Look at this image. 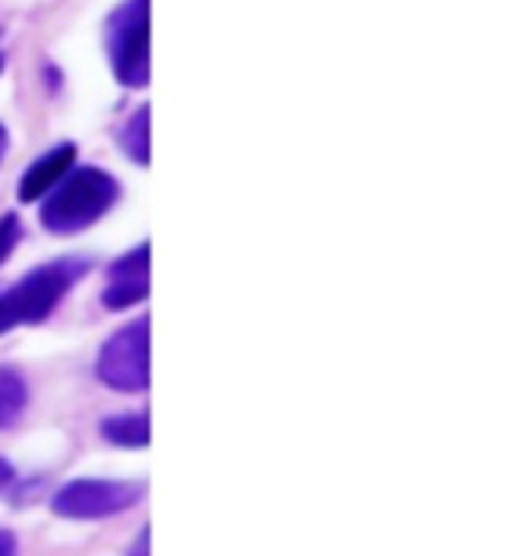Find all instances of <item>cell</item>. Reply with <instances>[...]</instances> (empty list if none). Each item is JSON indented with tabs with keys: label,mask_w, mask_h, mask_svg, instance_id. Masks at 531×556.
<instances>
[{
	"label": "cell",
	"mask_w": 531,
	"mask_h": 556,
	"mask_svg": "<svg viewBox=\"0 0 531 556\" xmlns=\"http://www.w3.org/2000/svg\"><path fill=\"white\" fill-rule=\"evenodd\" d=\"M4 153H8V128L0 124V161H4Z\"/></svg>",
	"instance_id": "14"
},
{
	"label": "cell",
	"mask_w": 531,
	"mask_h": 556,
	"mask_svg": "<svg viewBox=\"0 0 531 556\" xmlns=\"http://www.w3.org/2000/svg\"><path fill=\"white\" fill-rule=\"evenodd\" d=\"M18 240H23V223H18V215L15 212L0 215V262L12 255Z\"/></svg>",
	"instance_id": "11"
},
{
	"label": "cell",
	"mask_w": 531,
	"mask_h": 556,
	"mask_svg": "<svg viewBox=\"0 0 531 556\" xmlns=\"http://www.w3.org/2000/svg\"><path fill=\"white\" fill-rule=\"evenodd\" d=\"M0 70H4V55H0Z\"/></svg>",
	"instance_id": "16"
},
{
	"label": "cell",
	"mask_w": 531,
	"mask_h": 556,
	"mask_svg": "<svg viewBox=\"0 0 531 556\" xmlns=\"http://www.w3.org/2000/svg\"><path fill=\"white\" fill-rule=\"evenodd\" d=\"M146 128H150V106H139L131 113V121H124L121 128V150L139 167L150 164V135H146Z\"/></svg>",
	"instance_id": "10"
},
{
	"label": "cell",
	"mask_w": 531,
	"mask_h": 556,
	"mask_svg": "<svg viewBox=\"0 0 531 556\" xmlns=\"http://www.w3.org/2000/svg\"><path fill=\"white\" fill-rule=\"evenodd\" d=\"M146 295H150V248L139 244L110 266L102 302H106L110 309H131V306H139Z\"/></svg>",
	"instance_id": "6"
},
{
	"label": "cell",
	"mask_w": 531,
	"mask_h": 556,
	"mask_svg": "<svg viewBox=\"0 0 531 556\" xmlns=\"http://www.w3.org/2000/svg\"><path fill=\"white\" fill-rule=\"evenodd\" d=\"M29 390L26 379L15 371V367H0V429H8L18 415L26 412Z\"/></svg>",
	"instance_id": "8"
},
{
	"label": "cell",
	"mask_w": 531,
	"mask_h": 556,
	"mask_svg": "<svg viewBox=\"0 0 531 556\" xmlns=\"http://www.w3.org/2000/svg\"><path fill=\"white\" fill-rule=\"evenodd\" d=\"M73 164H77V146L73 142H62L55 150H48L45 156H37V161L26 167L23 182H18V201L23 204L45 201L62 178L73 172Z\"/></svg>",
	"instance_id": "7"
},
{
	"label": "cell",
	"mask_w": 531,
	"mask_h": 556,
	"mask_svg": "<svg viewBox=\"0 0 531 556\" xmlns=\"http://www.w3.org/2000/svg\"><path fill=\"white\" fill-rule=\"evenodd\" d=\"M102 437L117 447H146L150 422H146V415H113L102 422Z\"/></svg>",
	"instance_id": "9"
},
{
	"label": "cell",
	"mask_w": 531,
	"mask_h": 556,
	"mask_svg": "<svg viewBox=\"0 0 531 556\" xmlns=\"http://www.w3.org/2000/svg\"><path fill=\"white\" fill-rule=\"evenodd\" d=\"M117 197L121 186L110 172H102V167H73L40 201V226L59 237L80 233V229L96 226L117 204Z\"/></svg>",
	"instance_id": "1"
},
{
	"label": "cell",
	"mask_w": 531,
	"mask_h": 556,
	"mask_svg": "<svg viewBox=\"0 0 531 556\" xmlns=\"http://www.w3.org/2000/svg\"><path fill=\"white\" fill-rule=\"evenodd\" d=\"M0 556H18L15 553V539L8 531H0Z\"/></svg>",
	"instance_id": "12"
},
{
	"label": "cell",
	"mask_w": 531,
	"mask_h": 556,
	"mask_svg": "<svg viewBox=\"0 0 531 556\" xmlns=\"http://www.w3.org/2000/svg\"><path fill=\"white\" fill-rule=\"evenodd\" d=\"M88 269H91V262L77 255H66V258H55V262H45V266L29 269L8 295H0V331L18 328V324L48 320V313L59 306L62 295H66Z\"/></svg>",
	"instance_id": "2"
},
{
	"label": "cell",
	"mask_w": 531,
	"mask_h": 556,
	"mask_svg": "<svg viewBox=\"0 0 531 556\" xmlns=\"http://www.w3.org/2000/svg\"><path fill=\"white\" fill-rule=\"evenodd\" d=\"M106 55L121 88H146L150 80V0H121L106 18Z\"/></svg>",
	"instance_id": "3"
},
{
	"label": "cell",
	"mask_w": 531,
	"mask_h": 556,
	"mask_svg": "<svg viewBox=\"0 0 531 556\" xmlns=\"http://www.w3.org/2000/svg\"><path fill=\"white\" fill-rule=\"evenodd\" d=\"M131 556H146V531L139 534V542H135V549H131Z\"/></svg>",
	"instance_id": "15"
},
{
	"label": "cell",
	"mask_w": 531,
	"mask_h": 556,
	"mask_svg": "<svg viewBox=\"0 0 531 556\" xmlns=\"http://www.w3.org/2000/svg\"><path fill=\"white\" fill-rule=\"evenodd\" d=\"M12 477H15V473H12V466H8V462L0 458V491H4L8 484H12Z\"/></svg>",
	"instance_id": "13"
},
{
	"label": "cell",
	"mask_w": 531,
	"mask_h": 556,
	"mask_svg": "<svg viewBox=\"0 0 531 556\" xmlns=\"http://www.w3.org/2000/svg\"><path fill=\"white\" fill-rule=\"evenodd\" d=\"M99 379L117 393H142L150 382V324L131 320L99 353Z\"/></svg>",
	"instance_id": "4"
},
{
	"label": "cell",
	"mask_w": 531,
	"mask_h": 556,
	"mask_svg": "<svg viewBox=\"0 0 531 556\" xmlns=\"http://www.w3.org/2000/svg\"><path fill=\"white\" fill-rule=\"evenodd\" d=\"M139 498L142 484H128V480H69L51 498V509L66 520H102L135 506Z\"/></svg>",
	"instance_id": "5"
}]
</instances>
